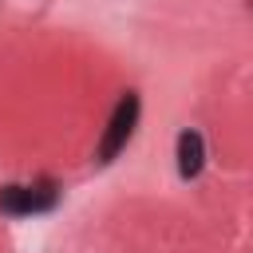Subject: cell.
Masks as SVG:
<instances>
[{
    "label": "cell",
    "instance_id": "obj_2",
    "mask_svg": "<svg viewBox=\"0 0 253 253\" xmlns=\"http://www.w3.org/2000/svg\"><path fill=\"white\" fill-rule=\"evenodd\" d=\"M59 206V186L51 178H40L32 186L24 182H8L0 186V213L8 217H36V213H51Z\"/></svg>",
    "mask_w": 253,
    "mask_h": 253
},
{
    "label": "cell",
    "instance_id": "obj_1",
    "mask_svg": "<svg viewBox=\"0 0 253 253\" xmlns=\"http://www.w3.org/2000/svg\"><path fill=\"white\" fill-rule=\"evenodd\" d=\"M138 119H142V99H138V91L119 95V103H115V111H111V119H107V126H103V138H99V146H95V166H111V162L126 150V142H130L134 130H138Z\"/></svg>",
    "mask_w": 253,
    "mask_h": 253
},
{
    "label": "cell",
    "instance_id": "obj_3",
    "mask_svg": "<svg viewBox=\"0 0 253 253\" xmlns=\"http://www.w3.org/2000/svg\"><path fill=\"white\" fill-rule=\"evenodd\" d=\"M174 158H178V178L194 182L206 170V138H202V130L182 126L178 138H174Z\"/></svg>",
    "mask_w": 253,
    "mask_h": 253
}]
</instances>
